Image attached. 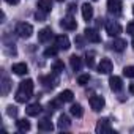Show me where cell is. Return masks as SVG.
I'll use <instances>...</instances> for the list:
<instances>
[{"instance_id": "cell-1", "label": "cell", "mask_w": 134, "mask_h": 134, "mask_svg": "<svg viewBox=\"0 0 134 134\" xmlns=\"http://www.w3.org/2000/svg\"><path fill=\"white\" fill-rule=\"evenodd\" d=\"M33 87H35V84H33L32 79L22 81V82L19 84V87H18L16 95H14L16 101H18V103H25V101H29V98L33 95Z\"/></svg>"}, {"instance_id": "cell-2", "label": "cell", "mask_w": 134, "mask_h": 134, "mask_svg": "<svg viewBox=\"0 0 134 134\" xmlns=\"http://www.w3.org/2000/svg\"><path fill=\"white\" fill-rule=\"evenodd\" d=\"M14 33H16L19 38L27 40V38H30V36L33 35V27H32V24H29V22H19V24L16 25V29H14Z\"/></svg>"}, {"instance_id": "cell-3", "label": "cell", "mask_w": 134, "mask_h": 134, "mask_svg": "<svg viewBox=\"0 0 134 134\" xmlns=\"http://www.w3.org/2000/svg\"><path fill=\"white\" fill-rule=\"evenodd\" d=\"M106 32L109 36H118L121 33V25L117 22V21H107L106 22Z\"/></svg>"}, {"instance_id": "cell-4", "label": "cell", "mask_w": 134, "mask_h": 134, "mask_svg": "<svg viewBox=\"0 0 134 134\" xmlns=\"http://www.w3.org/2000/svg\"><path fill=\"white\" fill-rule=\"evenodd\" d=\"M88 103H90V107H92L95 112H99V110L104 107V104H106L104 98H103V96H99V95H93V96H90Z\"/></svg>"}, {"instance_id": "cell-5", "label": "cell", "mask_w": 134, "mask_h": 134, "mask_svg": "<svg viewBox=\"0 0 134 134\" xmlns=\"http://www.w3.org/2000/svg\"><path fill=\"white\" fill-rule=\"evenodd\" d=\"M114 70V65L109 58H101V62L98 63V73L99 74H110Z\"/></svg>"}, {"instance_id": "cell-6", "label": "cell", "mask_w": 134, "mask_h": 134, "mask_svg": "<svg viewBox=\"0 0 134 134\" xmlns=\"http://www.w3.org/2000/svg\"><path fill=\"white\" fill-rule=\"evenodd\" d=\"M60 27L65 29V30H76L77 29V22H76V19L71 14H68V16H65L60 21Z\"/></svg>"}, {"instance_id": "cell-7", "label": "cell", "mask_w": 134, "mask_h": 134, "mask_svg": "<svg viewBox=\"0 0 134 134\" xmlns=\"http://www.w3.org/2000/svg\"><path fill=\"white\" fill-rule=\"evenodd\" d=\"M41 82H43V85L46 88H55L58 85V76H57V73H52L49 76L41 77Z\"/></svg>"}, {"instance_id": "cell-8", "label": "cell", "mask_w": 134, "mask_h": 134, "mask_svg": "<svg viewBox=\"0 0 134 134\" xmlns=\"http://www.w3.org/2000/svg\"><path fill=\"white\" fill-rule=\"evenodd\" d=\"M55 46L60 49V51H68L71 47V43H70V38L66 35H57L55 36Z\"/></svg>"}, {"instance_id": "cell-9", "label": "cell", "mask_w": 134, "mask_h": 134, "mask_svg": "<svg viewBox=\"0 0 134 134\" xmlns=\"http://www.w3.org/2000/svg\"><path fill=\"white\" fill-rule=\"evenodd\" d=\"M121 8H123L121 0H107V11L110 14H115V16L121 14Z\"/></svg>"}, {"instance_id": "cell-10", "label": "cell", "mask_w": 134, "mask_h": 134, "mask_svg": "<svg viewBox=\"0 0 134 134\" xmlns=\"http://www.w3.org/2000/svg\"><path fill=\"white\" fill-rule=\"evenodd\" d=\"M84 36L90 43H99L101 41V36H99V33H98L96 29H85L84 30Z\"/></svg>"}, {"instance_id": "cell-11", "label": "cell", "mask_w": 134, "mask_h": 134, "mask_svg": "<svg viewBox=\"0 0 134 134\" xmlns=\"http://www.w3.org/2000/svg\"><path fill=\"white\" fill-rule=\"evenodd\" d=\"M96 132L98 134H106V132H112V126H110V123H109V120H106V118H103V120H98V123H96Z\"/></svg>"}, {"instance_id": "cell-12", "label": "cell", "mask_w": 134, "mask_h": 134, "mask_svg": "<svg viewBox=\"0 0 134 134\" xmlns=\"http://www.w3.org/2000/svg\"><path fill=\"white\" fill-rule=\"evenodd\" d=\"M109 87L112 92H120L123 88V81L120 76H110L109 77Z\"/></svg>"}, {"instance_id": "cell-13", "label": "cell", "mask_w": 134, "mask_h": 134, "mask_svg": "<svg viewBox=\"0 0 134 134\" xmlns=\"http://www.w3.org/2000/svg\"><path fill=\"white\" fill-rule=\"evenodd\" d=\"M52 35H54L52 29H51V27H44V29H41V30L38 32V41H40V43H47V41L52 38Z\"/></svg>"}, {"instance_id": "cell-14", "label": "cell", "mask_w": 134, "mask_h": 134, "mask_svg": "<svg viewBox=\"0 0 134 134\" xmlns=\"http://www.w3.org/2000/svg\"><path fill=\"white\" fill-rule=\"evenodd\" d=\"M110 47H112L115 52H123V51H125V47H126V40L115 36V38H114V41H112V44H110Z\"/></svg>"}, {"instance_id": "cell-15", "label": "cell", "mask_w": 134, "mask_h": 134, "mask_svg": "<svg viewBox=\"0 0 134 134\" xmlns=\"http://www.w3.org/2000/svg\"><path fill=\"white\" fill-rule=\"evenodd\" d=\"M25 112H27V115H29V117H38V115L43 112V106H41V104H38V103L30 104V106H27Z\"/></svg>"}, {"instance_id": "cell-16", "label": "cell", "mask_w": 134, "mask_h": 134, "mask_svg": "<svg viewBox=\"0 0 134 134\" xmlns=\"http://www.w3.org/2000/svg\"><path fill=\"white\" fill-rule=\"evenodd\" d=\"M11 70H13L14 74H18V76H24V74L29 73V66H27L25 63H14Z\"/></svg>"}, {"instance_id": "cell-17", "label": "cell", "mask_w": 134, "mask_h": 134, "mask_svg": "<svg viewBox=\"0 0 134 134\" xmlns=\"http://www.w3.org/2000/svg\"><path fill=\"white\" fill-rule=\"evenodd\" d=\"M38 129L40 131H44V132H51L54 129V125L51 123L49 118H43V120L38 121Z\"/></svg>"}, {"instance_id": "cell-18", "label": "cell", "mask_w": 134, "mask_h": 134, "mask_svg": "<svg viewBox=\"0 0 134 134\" xmlns=\"http://www.w3.org/2000/svg\"><path fill=\"white\" fill-rule=\"evenodd\" d=\"M82 18L88 22V21H92V18H93V7L90 5V3H84L82 5Z\"/></svg>"}, {"instance_id": "cell-19", "label": "cell", "mask_w": 134, "mask_h": 134, "mask_svg": "<svg viewBox=\"0 0 134 134\" xmlns=\"http://www.w3.org/2000/svg\"><path fill=\"white\" fill-rule=\"evenodd\" d=\"M36 8L41 10V11H44V13H51V10H52V0H38Z\"/></svg>"}, {"instance_id": "cell-20", "label": "cell", "mask_w": 134, "mask_h": 134, "mask_svg": "<svg viewBox=\"0 0 134 134\" xmlns=\"http://www.w3.org/2000/svg\"><path fill=\"white\" fill-rule=\"evenodd\" d=\"M70 65H71V68H73L74 71H79V70L82 68V58L74 54V55L70 57Z\"/></svg>"}, {"instance_id": "cell-21", "label": "cell", "mask_w": 134, "mask_h": 134, "mask_svg": "<svg viewBox=\"0 0 134 134\" xmlns=\"http://www.w3.org/2000/svg\"><path fill=\"white\" fill-rule=\"evenodd\" d=\"M57 126H58L60 129H68V128L71 126L70 117H68V115H65V114H62V115L58 117V123H57Z\"/></svg>"}, {"instance_id": "cell-22", "label": "cell", "mask_w": 134, "mask_h": 134, "mask_svg": "<svg viewBox=\"0 0 134 134\" xmlns=\"http://www.w3.org/2000/svg\"><path fill=\"white\" fill-rule=\"evenodd\" d=\"M16 128H18V131H21V132L30 131V121H29L27 118H19V120L16 121Z\"/></svg>"}, {"instance_id": "cell-23", "label": "cell", "mask_w": 134, "mask_h": 134, "mask_svg": "<svg viewBox=\"0 0 134 134\" xmlns=\"http://www.w3.org/2000/svg\"><path fill=\"white\" fill-rule=\"evenodd\" d=\"M70 112H71V115L73 117H76V118H81L82 115H84V109H82V106L81 104H73L71 107H70Z\"/></svg>"}, {"instance_id": "cell-24", "label": "cell", "mask_w": 134, "mask_h": 134, "mask_svg": "<svg viewBox=\"0 0 134 134\" xmlns=\"http://www.w3.org/2000/svg\"><path fill=\"white\" fill-rule=\"evenodd\" d=\"M58 98H60L63 103H71V101L74 99V93H73L71 90H63V92L58 95Z\"/></svg>"}, {"instance_id": "cell-25", "label": "cell", "mask_w": 134, "mask_h": 134, "mask_svg": "<svg viewBox=\"0 0 134 134\" xmlns=\"http://www.w3.org/2000/svg\"><path fill=\"white\" fill-rule=\"evenodd\" d=\"M0 85H2V95L7 96V95L10 93V88H11V81H10L7 76H3V77H2V84H0Z\"/></svg>"}, {"instance_id": "cell-26", "label": "cell", "mask_w": 134, "mask_h": 134, "mask_svg": "<svg viewBox=\"0 0 134 134\" xmlns=\"http://www.w3.org/2000/svg\"><path fill=\"white\" fill-rule=\"evenodd\" d=\"M63 70H65V65H63V62H62V60H55V62L52 63V71H54V73L60 74Z\"/></svg>"}, {"instance_id": "cell-27", "label": "cell", "mask_w": 134, "mask_h": 134, "mask_svg": "<svg viewBox=\"0 0 134 134\" xmlns=\"http://www.w3.org/2000/svg\"><path fill=\"white\" fill-rule=\"evenodd\" d=\"M85 63L88 68H93L95 66V52H87L85 54Z\"/></svg>"}, {"instance_id": "cell-28", "label": "cell", "mask_w": 134, "mask_h": 134, "mask_svg": "<svg viewBox=\"0 0 134 134\" xmlns=\"http://www.w3.org/2000/svg\"><path fill=\"white\" fill-rule=\"evenodd\" d=\"M123 74L129 79H134V65H129V66H125L123 70Z\"/></svg>"}, {"instance_id": "cell-29", "label": "cell", "mask_w": 134, "mask_h": 134, "mask_svg": "<svg viewBox=\"0 0 134 134\" xmlns=\"http://www.w3.org/2000/svg\"><path fill=\"white\" fill-rule=\"evenodd\" d=\"M58 51H60V49H58L57 46H54V47H47V49L44 51V57H55Z\"/></svg>"}, {"instance_id": "cell-30", "label": "cell", "mask_w": 134, "mask_h": 134, "mask_svg": "<svg viewBox=\"0 0 134 134\" xmlns=\"http://www.w3.org/2000/svg\"><path fill=\"white\" fill-rule=\"evenodd\" d=\"M88 81H90V76H88V74H81V76L77 77V84H79L81 87L87 85V84H88Z\"/></svg>"}, {"instance_id": "cell-31", "label": "cell", "mask_w": 134, "mask_h": 134, "mask_svg": "<svg viewBox=\"0 0 134 134\" xmlns=\"http://www.w3.org/2000/svg\"><path fill=\"white\" fill-rule=\"evenodd\" d=\"M7 114H8L10 117H16V115H18V107H16V106H8V107H7Z\"/></svg>"}, {"instance_id": "cell-32", "label": "cell", "mask_w": 134, "mask_h": 134, "mask_svg": "<svg viewBox=\"0 0 134 134\" xmlns=\"http://www.w3.org/2000/svg\"><path fill=\"white\" fill-rule=\"evenodd\" d=\"M46 14H47V13H44V11H41V10H38V11L35 13V18H36L38 21H44V18H46Z\"/></svg>"}, {"instance_id": "cell-33", "label": "cell", "mask_w": 134, "mask_h": 134, "mask_svg": "<svg viewBox=\"0 0 134 134\" xmlns=\"http://www.w3.org/2000/svg\"><path fill=\"white\" fill-rule=\"evenodd\" d=\"M126 33H129L131 36H134V22H129L126 27Z\"/></svg>"}, {"instance_id": "cell-34", "label": "cell", "mask_w": 134, "mask_h": 134, "mask_svg": "<svg viewBox=\"0 0 134 134\" xmlns=\"http://www.w3.org/2000/svg\"><path fill=\"white\" fill-rule=\"evenodd\" d=\"M5 2H7L8 5H18V3H19V0H5Z\"/></svg>"}, {"instance_id": "cell-35", "label": "cell", "mask_w": 134, "mask_h": 134, "mask_svg": "<svg viewBox=\"0 0 134 134\" xmlns=\"http://www.w3.org/2000/svg\"><path fill=\"white\" fill-rule=\"evenodd\" d=\"M129 92L134 95V82H131V84H129Z\"/></svg>"}, {"instance_id": "cell-36", "label": "cell", "mask_w": 134, "mask_h": 134, "mask_svg": "<svg viewBox=\"0 0 134 134\" xmlns=\"http://www.w3.org/2000/svg\"><path fill=\"white\" fill-rule=\"evenodd\" d=\"M132 49H134V36H132Z\"/></svg>"}, {"instance_id": "cell-37", "label": "cell", "mask_w": 134, "mask_h": 134, "mask_svg": "<svg viewBox=\"0 0 134 134\" xmlns=\"http://www.w3.org/2000/svg\"><path fill=\"white\" fill-rule=\"evenodd\" d=\"M57 2H65V0H57Z\"/></svg>"}, {"instance_id": "cell-38", "label": "cell", "mask_w": 134, "mask_h": 134, "mask_svg": "<svg viewBox=\"0 0 134 134\" xmlns=\"http://www.w3.org/2000/svg\"><path fill=\"white\" fill-rule=\"evenodd\" d=\"M132 14H134V7H132Z\"/></svg>"}, {"instance_id": "cell-39", "label": "cell", "mask_w": 134, "mask_h": 134, "mask_svg": "<svg viewBox=\"0 0 134 134\" xmlns=\"http://www.w3.org/2000/svg\"><path fill=\"white\" fill-rule=\"evenodd\" d=\"M93 2H96V0H93Z\"/></svg>"}]
</instances>
